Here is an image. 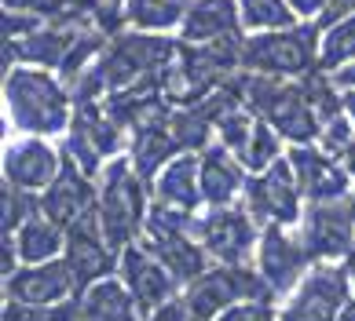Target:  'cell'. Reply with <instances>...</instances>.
Here are the masks:
<instances>
[{"label": "cell", "instance_id": "6da1fadb", "mask_svg": "<svg viewBox=\"0 0 355 321\" xmlns=\"http://www.w3.org/2000/svg\"><path fill=\"white\" fill-rule=\"evenodd\" d=\"M73 106L70 84L55 70L11 66L4 73V113L19 136H67Z\"/></svg>", "mask_w": 355, "mask_h": 321}, {"label": "cell", "instance_id": "7a4b0ae2", "mask_svg": "<svg viewBox=\"0 0 355 321\" xmlns=\"http://www.w3.org/2000/svg\"><path fill=\"white\" fill-rule=\"evenodd\" d=\"M150 183L136 172L132 157L121 154L107 160V168L99 172V201H96V216L107 241L121 252L128 245H136L143 237V223L150 212Z\"/></svg>", "mask_w": 355, "mask_h": 321}, {"label": "cell", "instance_id": "3957f363", "mask_svg": "<svg viewBox=\"0 0 355 321\" xmlns=\"http://www.w3.org/2000/svg\"><path fill=\"white\" fill-rule=\"evenodd\" d=\"M242 95H245L249 110L257 117H264L289 146L322 139V120L308 99L304 77L289 80V77H264V73L242 70Z\"/></svg>", "mask_w": 355, "mask_h": 321}, {"label": "cell", "instance_id": "277c9868", "mask_svg": "<svg viewBox=\"0 0 355 321\" xmlns=\"http://www.w3.org/2000/svg\"><path fill=\"white\" fill-rule=\"evenodd\" d=\"M319 22H297L289 30H268V33H245L242 44V70L264 73V77H289L300 80L319 70Z\"/></svg>", "mask_w": 355, "mask_h": 321}, {"label": "cell", "instance_id": "5b68a950", "mask_svg": "<svg viewBox=\"0 0 355 321\" xmlns=\"http://www.w3.org/2000/svg\"><path fill=\"white\" fill-rule=\"evenodd\" d=\"M62 154L77 160L88 176L99 179V172L107 168V160L128 154V131L110 117V110L103 102H77L73 120L62 136Z\"/></svg>", "mask_w": 355, "mask_h": 321}, {"label": "cell", "instance_id": "8992f818", "mask_svg": "<svg viewBox=\"0 0 355 321\" xmlns=\"http://www.w3.org/2000/svg\"><path fill=\"white\" fill-rule=\"evenodd\" d=\"M183 300L198 318L216 321L227 306L242 300H275V292L268 288V281L260 277L253 263L249 266H231V263H213L202 277H194L183 288Z\"/></svg>", "mask_w": 355, "mask_h": 321}, {"label": "cell", "instance_id": "52a82bcc", "mask_svg": "<svg viewBox=\"0 0 355 321\" xmlns=\"http://www.w3.org/2000/svg\"><path fill=\"white\" fill-rule=\"evenodd\" d=\"M194 237L205 245L213 263H231V266H249L257 259L260 245V223L245 205H227V208H202L194 223Z\"/></svg>", "mask_w": 355, "mask_h": 321}, {"label": "cell", "instance_id": "ba28073f", "mask_svg": "<svg viewBox=\"0 0 355 321\" xmlns=\"http://www.w3.org/2000/svg\"><path fill=\"white\" fill-rule=\"evenodd\" d=\"M352 300L348 263H311L300 285L279 306V321H337Z\"/></svg>", "mask_w": 355, "mask_h": 321}, {"label": "cell", "instance_id": "9c48e42d", "mask_svg": "<svg viewBox=\"0 0 355 321\" xmlns=\"http://www.w3.org/2000/svg\"><path fill=\"white\" fill-rule=\"evenodd\" d=\"M242 205L257 216L260 226L279 223V226H297L300 216H304V194H300V183L293 176V165L289 157H279L271 168L249 176L245 183V197Z\"/></svg>", "mask_w": 355, "mask_h": 321}, {"label": "cell", "instance_id": "30bf717a", "mask_svg": "<svg viewBox=\"0 0 355 321\" xmlns=\"http://www.w3.org/2000/svg\"><path fill=\"white\" fill-rule=\"evenodd\" d=\"M297 234L304 241L315 263H340L355 252V219L345 201H311L297 223Z\"/></svg>", "mask_w": 355, "mask_h": 321}, {"label": "cell", "instance_id": "8fae6325", "mask_svg": "<svg viewBox=\"0 0 355 321\" xmlns=\"http://www.w3.org/2000/svg\"><path fill=\"white\" fill-rule=\"evenodd\" d=\"M311 263L315 259L308 256L297 226H279V223L260 226V245H257L253 266L268 281V288L275 296H289L300 285V277L311 270Z\"/></svg>", "mask_w": 355, "mask_h": 321}, {"label": "cell", "instance_id": "7c38bea8", "mask_svg": "<svg viewBox=\"0 0 355 321\" xmlns=\"http://www.w3.org/2000/svg\"><path fill=\"white\" fill-rule=\"evenodd\" d=\"M286 157L293 165V176L308 205L311 201H345L355 190L348 165L337 154L326 150L322 143H293L286 150Z\"/></svg>", "mask_w": 355, "mask_h": 321}, {"label": "cell", "instance_id": "4fadbf2b", "mask_svg": "<svg viewBox=\"0 0 355 321\" xmlns=\"http://www.w3.org/2000/svg\"><path fill=\"white\" fill-rule=\"evenodd\" d=\"M117 277L125 281V288L132 292V300L139 306L143 318H150L154 311H162L165 303H173L176 296H183V288L176 285V277L165 270L157 256L136 241V245L121 248V259H117Z\"/></svg>", "mask_w": 355, "mask_h": 321}, {"label": "cell", "instance_id": "5bb4252c", "mask_svg": "<svg viewBox=\"0 0 355 321\" xmlns=\"http://www.w3.org/2000/svg\"><path fill=\"white\" fill-rule=\"evenodd\" d=\"M62 256H67V263L73 266L81 288H88V285H96V281L117 274L121 252L107 241V234H103V226H99V216L88 212L85 219L67 226V252H62Z\"/></svg>", "mask_w": 355, "mask_h": 321}, {"label": "cell", "instance_id": "9a60e30c", "mask_svg": "<svg viewBox=\"0 0 355 321\" xmlns=\"http://www.w3.org/2000/svg\"><path fill=\"white\" fill-rule=\"evenodd\" d=\"M62 168V150L44 136H19L4 146V183L30 194H44Z\"/></svg>", "mask_w": 355, "mask_h": 321}, {"label": "cell", "instance_id": "2e32d148", "mask_svg": "<svg viewBox=\"0 0 355 321\" xmlns=\"http://www.w3.org/2000/svg\"><path fill=\"white\" fill-rule=\"evenodd\" d=\"M4 296L22 300V303H67L81 296V281H77L73 266L62 259L51 263H30L19 266L15 274L4 277Z\"/></svg>", "mask_w": 355, "mask_h": 321}, {"label": "cell", "instance_id": "e0dca14e", "mask_svg": "<svg viewBox=\"0 0 355 321\" xmlns=\"http://www.w3.org/2000/svg\"><path fill=\"white\" fill-rule=\"evenodd\" d=\"M99 201V179L62 154V168L51 179V186L41 194V212L48 219H55L59 226H73L77 219H85L88 212H96Z\"/></svg>", "mask_w": 355, "mask_h": 321}, {"label": "cell", "instance_id": "ac0fdd59", "mask_svg": "<svg viewBox=\"0 0 355 321\" xmlns=\"http://www.w3.org/2000/svg\"><path fill=\"white\" fill-rule=\"evenodd\" d=\"M198 172H202V197L205 208H227L242 205L249 172L223 143H213L198 154Z\"/></svg>", "mask_w": 355, "mask_h": 321}, {"label": "cell", "instance_id": "d6986e66", "mask_svg": "<svg viewBox=\"0 0 355 321\" xmlns=\"http://www.w3.org/2000/svg\"><path fill=\"white\" fill-rule=\"evenodd\" d=\"M176 33L183 44H213L223 37H242L245 26L239 0H191Z\"/></svg>", "mask_w": 355, "mask_h": 321}, {"label": "cell", "instance_id": "ffe728a7", "mask_svg": "<svg viewBox=\"0 0 355 321\" xmlns=\"http://www.w3.org/2000/svg\"><path fill=\"white\" fill-rule=\"evenodd\" d=\"M139 241L157 256V263L176 277L180 288H187L194 277H202L209 266H213L205 245L191 230H180V234H143Z\"/></svg>", "mask_w": 355, "mask_h": 321}, {"label": "cell", "instance_id": "44dd1931", "mask_svg": "<svg viewBox=\"0 0 355 321\" xmlns=\"http://www.w3.org/2000/svg\"><path fill=\"white\" fill-rule=\"evenodd\" d=\"M150 197L173 208H187V212H202L205 197H202V172H198V154H180L154 176L150 183Z\"/></svg>", "mask_w": 355, "mask_h": 321}, {"label": "cell", "instance_id": "7402d4cb", "mask_svg": "<svg viewBox=\"0 0 355 321\" xmlns=\"http://www.w3.org/2000/svg\"><path fill=\"white\" fill-rule=\"evenodd\" d=\"M73 321H143V314L132 300V292L125 288V281L114 274L81 288Z\"/></svg>", "mask_w": 355, "mask_h": 321}, {"label": "cell", "instance_id": "603a6c76", "mask_svg": "<svg viewBox=\"0 0 355 321\" xmlns=\"http://www.w3.org/2000/svg\"><path fill=\"white\" fill-rule=\"evenodd\" d=\"M11 237H15L22 266L62 259V252H67V226H59L55 219H48L44 212H37L33 219H26Z\"/></svg>", "mask_w": 355, "mask_h": 321}, {"label": "cell", "instance_id": "cb8c5ba5", "mask_svg": "<svg viewBox=\"0 0 355 321\" xmlns=\"http://www.w3.org/2000/svg\"><path fill=\"white\" fill-rule=\"evenodd\" d=\"M180 143L173 136V128H168V120H162V125H150V128H139L128 136V157H132L136 172L147 183H154V176L162 172L173 157H180Z\"/></svg>", "mask_w": 355, "mask_h": 321}, {"label": "cell", "instance_id": "d4e9b609", "mask_svg": "<svg viewBox=\"0 0 355 321\" xmlns=\"http://www.w3.org/2000/svg\"><path fill=\"white\" fill-rule=\"evenodd\" d=\"M187 4L191 0H125V22L128 30L168 33V30H180Z\"/></svg>", "mask_w": 355, "mask_h": 321}, {"label": "cell", "instance_id": "484cf974", "mask_svg": "<svg viewBox=\"0 0 355 321\" xmlns=\"http://www.w3.org/2000/svg\"><path fill=\"white\" fill-rule=\"evenodd\" d=\"M352 62H355V15L334 26H322V40H319V70L337 73Z\"/></svg>", "mask_w": 355, "mask_h": 321}, {"label": "cell", "instance_id": "4316f807", "mask_svg": "<svg viewBox=\"0 0 355 321\" xmlns=\"http://www.w3.org/2000/svg\"><path fill=\"white\" fill-rule=\"evenodd\" d=\"M242 26L245 33H268V30H289L297 26V11L289 8V0H239Z\"/></svg>", "mask_w": 355, "mask_h": 321}, {"label": "cell", "instance_id": "83f0119b", "mask_svg": "<svg viewBox=\"0 0 355 321\" xmlns=\"http://www.w3.org/2000/svg\"><path fill=\"white\" fill-rule=\"evenodd\" d=\"M282 136L275 131L264 117H257V125H253V136H249V143L242 146V154H239V160L245 165V172L249 176H257V172H264V168H271L279 157H286L282 154Z\"/></svg>", "mask_w": 355, "mask_h": 321}, {"label": "cell", "instance_id": "f1b7e54d", "mask_svg": "<svg viewBox=\"0 0 355 321\" xmlns=\"http://www.w3.org/2000/svg\"><path fill=\"white\" fill-rule=\"evenodd\" d=\"M41 212V194H30L22 186H0V234H15L26 219Z\"/></svg>", "mask_w": 355, "mask_h": 321}, {"label": "cell", "instance_id": "f546056e", "mask_svg": "<svg viewBox=\"0 0 355 321\" xmlns=\"http://www.w3.org/2000/svg\"><path fill=\"white\" fill-rule=\"evenodd\" d=\"M253 125H257V113L249 110L245 102L234 106V110H227L216 120V143H223L234 157H239L242 146L249 143V136H253Z\"/></svg>", "mask_w": 355, "mask_h": 321}, {"label": "cell", "instance_id": "4dcf8cb0", "mask_svg": "<svg viewBox=\"0 0 355 321\" xmlns=\"http://www.w3.org/2000/svg\"><path fill=\"white\" fill-rule=\"evenodd\" d=\"M77 300L67 303H22L4 300V321H73Z\"/></svg>", "mask_w": 355, "mask_h": 321}, {"label": "cell", "instance_id": "1f68e13d", "mask_svg": "<svg viewBox=\"0 0 355 321\" xmlns=\"http://www.w3.org/2000/svg\"><path fill=\"white\" fill-rule=\"evenodd\" d=\"M216 321H279V311H275V300H242L227 306Z\"/></svg>", "mask_w": 355, "mask_h": 321}, {"label": "cell", "instance_id": "d6a6232c", "mask_svg": "<svg viewBox=\"0 0 355 321\" xmlns=\"http://www.w3.org/2000/svg\"><path fill=\"white\" fill-rule=\"evenodd\" d=\"M143 321H205V318H198V314L187 306V300L176 296L173 303H165L162 311H154L150 318H143Z\"/></svg>", "mask_w": 355, "mask_h": 321}, {"label": "cell", "instance_id": "836d02e7", "mask_svg": "<svg viewBox=\"0 0 355 321\" xmlns=\"http://www.w3.org/2000/svg\"><path fill=\"white\" fill-rule=\"evenodd\" d=\"M4 4V11H30V15H44V19H51V15H59V0H0Z\"/></svg>", "mask_w": 355, "mask_h": 321}, {"label": "cell", "instance_id": "e575fe53", "mask_svg": "<svg viewBox=\"0 0 355 321\" xmlns=\"http://www.w3.org/2000/svg\"><path fill=\"white\" fill-rule=\"evenodd\" d=\"M348 15H355V0H326V11H322L319 26H334Z\"/></svg>", "mask_w": 355, "mask_h": 321}, {"label": "cell", "instance_id": "d590c367", "mask_svg": "<svg viewBox=\"0 0 355 321\" xmlns=\"http://www.w3.org/2000/svg\"><path fill=\"white\" fill-rule=\"evenodd\" d=\"M289 8L297 11L300 22H319L326 11V0H289Z\"/></svg>", "mask_w": 355, "mask_h": 321}, {"label": "cell", "instance_id": "8d00e7d4", "mask_svg": "<svg viewBox=\"0 0 355 321\" xmlns=\"http://www.w3.org/2000/svg\"><path fill=\"white\" fill-rule=\"evenodd\" d=\"M107 4V0H59V8L62 11H70V15H81V19H88L92 22V15Z\"/></svg>", "mask_w": 355, "mask_h": 321}, {"label": "cell", "instance_id": "74e56055", "mask_svg": "<svg viewBox=\"0 0 355 321\" xmlns=\"http://www.w3.org/2000/svg\"><path fill=\"white\" fill-rule=\"evenodd\" d=\"M334 80H337L340 88H355V62H352V66H345V70H337V73H334Z\"/></svg>", "mask_w": 355, "mask_h": 321}, {"label": "cell", "instance_id": "f35d334b", "mask_svg": "<svg viewBox=\"0 0 355 321\" xmlns=\"http://www.w3.org/2000/svg\"><path fill=\"white\" fill-rule=\"evenodd\" d=\"M345 113H348L352 128H355V88H345Z\"/></svg>", "mask_w": 355, "mask_h": 321}, {"label": "cell", "instance_id": "ab89813d", "mask_svg": "<svg viewBox=\"0 0 355 321\" xmlns=\"http://www.w3.org/2000/svg\"><path fill=\"white\" fill-rule=\"evenodd\" d=\"M340 160H345V165H348V172H352V179H355V139H352V146H348V150L340 154Z\"/></svg>", "mask_w": 355, "mask_h": 321}, {"label": "cell", "instance_id": "60d3db41", "mask_svg": "<svg viewBox=\"0 0 355 321\" xmlns=\"http://www.w3.org/2000/svg\"><path fill=\"white\" fill-rule=\"evenodd\" d=\"M337 321H355V296H352V300L345 303V311L337 314Z\"/></svg>", "mask_w": 355, "mask_h": 321}, {"label": "cell", "instance_id": "b9f144b4", "mask_svg": "<svg viewBox=\"0 0 355 321\" xmlns=\"http://www.w3.org/2000/svg\"><path fill=\"white\" fill-rule=\"evenodd\" d=\"M345 263H348V277H352V296H355V252H352V256H348Z\"/></svg>", "mask_w": 355, "mask_h": 321}, {"label": "cell", "instance_id": "7bdbcfd3", "mask_svg": "<svg viewBox=\"0 0 355 321\" xmlns=\"http://www.w3.org/2000/svg\"><path fill=\"white\" fill-rule=\"evenodd\" d=\"M348 208H352V219H355V190L348 194Z\"/></svg>", "mask_w": 355, "mask_h": 321}]
</instances>
